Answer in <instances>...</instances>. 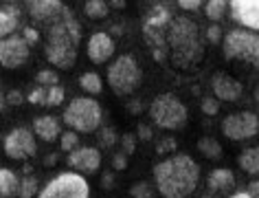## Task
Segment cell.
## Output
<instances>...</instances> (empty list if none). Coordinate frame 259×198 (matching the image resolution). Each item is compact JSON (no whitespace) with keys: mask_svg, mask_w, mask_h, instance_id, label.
<instances>
[{"mask_svg":"<svg viewBox=\"0 0 259 198\" xmlns=\"http://www.w3.org/2000/svg\"><path fill=\"white\" fill-rule=\"evenodd\" d=\"M108 9H110V5L103 3V0H88V3H83V14H86L90 20H101V18H106Z\"/></svg>","mask_w":259,"mask_h":198,"instance_id":"26","label":"cell"},{"mask_svg":"<svg viewBox=\"0 0 259 198\" xmlns=\"http://www.w3.org/2000/svg\"><path fill=\"white\" fill-rule=\"evenodd\" d=\"M200 110H202L206 117H215L220 112V101L213 97V95H204V97L200 99Z\"/></svg>","mask_w":259,"mask_h":198,"instance_id":"31","label":"cell"},{"mask_svg":"<svg viewBox=\"0 0 259 198\" xmlns=\"http://www.w3.org/2000/svg\"><path fill=\"white\" fill-rule=\"evenodd\" d=\"M252 95H255V101H257V104H259V84L255 86V91H252Z\"/></svg>","mask_w":259,"mask_h":198,"instance_id":"50","label":"cell"},{"mask_svg":"<svg viewBox=\"0 0 259 198\" xmlns=\"http://www.w3.org/2000/svg\"><path fill=\"white\" fill-rule=\"evenodd\" d=\"M121 145H123L121 148L123 154H127V156L134 154V152H137V137H134L132 132H125V135L121 137Z\"/></svg>","mask_w":259,"mask_h":198,"instance_id":"38","label":"cell"},{"mask_svg":"<svg viewBox=\"0 0 259 198\" xmlns=\"http://www.w3.org/2000/svg\"><path fill=\"white\" fill-rule=\"evenodd\" d=\"M62 119L77 135H90V132L101 130L103 112H101L99 101L95 97H75L64 108Z\"/></svg>","mask_w":259,"mask_h":198,"instance_id":"5","label":"cell"},{"mask_svg":"<svg viewBox=\"0 0 259 198\" xmlns=\"http://www.w3.org/2000/svg\"><path fill=\"white\" fill-rule=\"evenodd\" d=\"M114 51H116V42L106 31H95L86 42V53L93 64H106L114 55Z\"/></svg>","mask_w":259,"mask_h":198,"instance_id":"15","label":"cell"},{"mask_svg":"<svg viewBox=\"0 0 259 198\" xmlns=\"http://www.w3.org/2000/svg\"><path fill=\"white\" fill-rule=\"evenodd\" d=\"M101 187L103 189H112L114 187V174L112 172H103L101 174Z\"/></svg>","mask_w":259,"mask_h":198,"instance_id":"44","label":"cell"},{"mask_svg":"<svg viewBox=\"0 0 259 198\" xmlns=\"http://www.w3.org/2000/svg\"><path fill=\"white\" fill-rule=\"evenodd\" d=\"M204 35H206V42H211V44H222V40H224V33H222V29H220V24H209Z\"/></svg>","mask_w":259,"mask_h":198,"instance_id":"37","label":"cell"},{"mask_svg":"<svg viewBox=\"0 0 259 198\" xmlns=\"http://www.w3.org/2000/svg\"><path fill=\"white\" fill-rule=\"evenodd\" d=\"M5 154H7L11 161H29L37 154V143H35V132L29 130V128H14V130L7 132L3 141Z\"/></svg>","mask_w":259,"mask_h":198,"instance_id":"11","label":"cell"},{"mask_svg":"<svg viewBox=\"0 0 259 198\" xmlns=\"http://www.w3.org/2000/svg\"><path fill=\"white\" fill-rule=\"evenodd\" d=\"M224 60H239L259 68V35L246 29H231L222 40Z\"/></svg>","mask_w":259,"mask_h":198,"instance_id":"8","label":"cell"},{"mask_svg":"<svg viewBox=\"0 0 259 198\" xmlns=\"http://www.w3.org/2000/svg\"><path fill=\"white\" fill-rule=\"evenodd\" d=\"M220 130L229 141H246L259 135V117L250 110L231 112L222 119Z\"/></svg>","mask_w":259,"mask_h":198,"instance_id":"10","label":"cell"},{"mask_svg":"<svg viewBox=\"0 0 259 198\" xmlns=\"http://www.w3.org/2000/svg\"><path fill=\"white\" fill-rule=\"evenodd\" d=\"M152 176L163 198H191L200 183V165L185 152H176L154 165Z\"/></svg>","mask_w":259,"mask_h":198,"instance_id":"2","label":"cell"},{"mask_svg":"<svg viewBox=\"0 0 259 198\" xmlns=\"http://www.w3.org/2000/svg\"><path fill=\"white\" fill-rule=\"evenodd\" d=\"M235 187V174L229 168H215L206 176V189L211 194H229Z\"/></svg>","mask_w":259,"mask_h":198,"instance_id":"19","label":"cell"},{"mask_svg":"<svg viewBox=\"0 0 259 198\" xmlns=\"http://www.w3.org/2000/svg\"><path fill=\"white\" fill-rule=\"evenodd\" d=\"M35 80H37V86H49V88L60 86V84H57V80H60V77H57V73L51 71V68H42V71H37Z\"/></svg>","mask_w":259,"mask_h":198,"instance_id":"32","label":"cell"},{"mask_svg":"<svg viewBox=\"0 0 259 198\" xmlns=\"http://www.w3.org/2000/svg\"><path fill=\"white\" fill-rule=\"evenodd\" d=\"M154 194H156V187L147 181H139L130 187V196L132 198H154Z\"/></svg>","mask_w":259,"mask_h":198,"instance_id":"29","label":"cell"},{"mask_svg":"<svg viewBox=\"0 0 259 198\" xmlns=\"http://www.w3.org/2000/svg\"><path fill=\"white\" fill-rule=\"evenodd\" d=\"M229 198H252L248 191H235V194H231Z\"/></svg>","mask_w":259,"mask_h":198,"instance_id":"47","label":"cell"},{"mask_svg":"<svg viewBox=\"0 0 259 198\" xmlns=\"http://www.w3.org/2000/svg\"><path fill=\"white\" fill-rule=\"evenodd\" d=\"M60 148L70 154L73 150L79 148V135H77L75 130H64L62 137H60Z\"/></svg>","mask_w":259,"mask_h":198,"instance_id":"30","label":"cell"},{"mask_svg":"<svg viewBox=\"0 0 259 198\" xmlns=\"http://www.w3.org/2000/svg\"><path fill=\"white\" fill-rule=\"evenodd\" d=\"M22 172H24V176H31V172H33V168H31V165H24Z\"/></svg>","mask_w":259,"mask_h":198,"instance_id":"49","label":"cell"},{"mask_svg":"<svg viewBox=\"0 0 259 198\" xmlns=\"http://www.w3.org/2000/svg\"><path fill=\"white\" fill-rule=\"evenodd\" d=\"M29 55H31V47L20 33L5 37L0 42V64L7 71H14V68H20L22 64H27Z\"/></svg>","mask_w":259,"mask_h":198,"instance_id":"12","label":"cell"},{"mask_svg":"<svg viewBox=\"0 0 259 198\" xmlns=\"http://www.w3.org/2000/svg\"><path fill=\"white\" fill-rule=\"evenodd\" d=\"M40 33L44 35V57L60 71H70L81 44V24L70 7L64 9L55 22L42 27Z\"/></svg>","mask_w":259,"mask_h":198,"instance_id":"1","label":"cell"},{"mask_svg":"<svg viewBox=\"0 0 259 198\" xmlns=\"http://www.w3.org/2000/svg\"><path fill=\"white\" fill-rule=\"evenodd\" d=\"M246 191H248L252 198H259V178H257V181H250L248 183V189H246Z\"/></svg>","mask_w":259,"mask_h":198,"instance_id":"45","label":"cell"},{"mask_svg":"<svg viewBox=\"0 0 259 198\" xmlns=\"http://www.w3.org/2000/svg\"><path fill=\"white\" fill-rule=\"evenodd\" d=\"M112 168H114L116 172L125 170V168H127V154H123V152H116V154L112 156Z\"/></svg>","mask_w":259,"mask_h":198,"instance_id":"40","label":"cell"},{"mask_svg":"<svg viewBox=\"0 0 259 198\" xmlns=\"http://www.w3.org/2000/svg\"><path fill=\"white\" fill-rule=\"evenodd\" d=\"M202 198H211V196H202Z\"/></svg>","mask_w":259,"mask_h":198,"instance_id":"51","label":"cell"},{"mask_svg":"<svg viewBox=\"0 0 259 198\" xmlns=\"http://www.w3.org/2000/svg\"><path fill=\"white\" fill-rule=\"evenodd\" d=\"M47 97H49V88H44V86H37L33 88V91L29 93V101L33 106H47Z\"/></svg>","mask_w":259,"mask_h":198,"instance_id":"34","label":"cell"},{"mask_svg":"<svg viewBox=\"0 0 259 198\" xmlns=\"http://www.w3.org/2000/svg\"><path fill=\"white\" fill-rule=\"evenodd\" d=\"M66 163L70 165V170L77 172V174H95L101 168V152L97 148H86V145H79L77 150H73L66 156Z\"/></svg>","mask_w":259,"mask_h":198,"instance_id":"14","label":"cell"},{"mask_svg":"<svg viewBox=\"0 0 259 198\" xmlns=\"http://www.w3.org/2000/svg\"><path fill=\"white\" fill-rule=\"evenodd\" d=\"M198 152L204 159H209V161L222 159V145H220V141L213 137H200L198 139Z\"/></svg>","mask_w":259,"mask_h":198,"instance_id":"23","label":"cell"},{"mask_svg":"<svg viewBox=\"0 0 259 198\" xmlns=\"http://www.w3.org/2000/svg\"><path fill=\"white\" fill-rule=\"evenodd\" d=\"M169 62L178 71H191L204 60V37L198 22L189 16H174L167 33Z\"/></svg>","mask_w":259,"mask_h":198,"instance_id":"3","label":"cell"},{"mask_svg":"<svg viewBox=\"0 0 259 198\" xmlns=\"http://www.w3.org/2000/svg\"><path fill=\"white\" fill-rule=\"evenodd\" d=\"M141 80H143V71H141L137 57L132 53H123V55L116 57V60L110 62L108 86L112 88L114 95H119V97L134 95L137 88L141 86Z\"/></svg>","mask_w":259,"mask_h":198,"instance_id":"7","label":"cell"},{"mask_svg":"<svg viewBox=\"0 0 259 198\" xmlns=\"http://www.w3.org/2000/svg\"><path fill=\"white\" fill-rule=\"evenodd\" d=\"M178 7L185 11H198L200 7H204V3H200V0H178Z\"/></svg>","mask_w":259,"mask_h":198,"instance_id":"41","label":"cell"},{"mask_svg":"<svg viewBox=\"0 0 259 198\" xmlns=\"http://www.w3.org/2000/svg\"><path fill=\"white\" fill-rule=\"evenodd\" d=\"M57 163V154H49L47 159H44V165H49V168H51V165H55Z\"/></svg>","mask_w":259,"mask_h":198,"instance_id":"46","label":"cell"},{"mask_svg":"<svg viewBox=\"0 0 259 198\" xmlns=\"http://www.w3.org/2000/svg\"><path fill=\"white\" fill-rule=\"evenodd\" d=\"M37 198H90V183L77 172H62L44 185Z\"/></svg>","mask_w":259,"mask_h":198,"instance_id":"9","label":"cell"},{"mask_svg":"<svg viewBox=\"0 0 259 198\" xmlns=\"http://www.w3.org/2000/svg\"><path fill=\"white\" fill-rule=\"evenodd\" d=\"M18 191H20V178H18V174L9 168H3L0 170V194H3V198H11Z\"/></svg>","mask_w":259,"mask_h":198,"instance_id":"22","label":"cell"},{"mask_svg":"<svg viewBox=\"0 0 259 198\" xmlns=\"http://www.w3.org/2000/svg\"><path fill=\"white\" fill-rule=\"evenodd\" d=\"M27 7H29L31 20L37 24V29H42V27H47V24L55 22L57 18L64 14L66 5H64L62 0H29Z\"/></svg>","mask_w":259,"mask_h":198,"instance_id":"13","label":"cell"},{"mask_svg":"<svg viewBox=\"0 0 259 198\" xmlns=\"http://www.w3.org/2000/svg\"><path fill=\"white\" fill-rule=\"evenodd\" d=\"M20 35L24 37V40H27L29 47H35V44L40 42V35H42V33H40V29H37V27H31V24H29V27H22Z\"/></svg>","mask_w":259,"mask_h":198,"instance_id":"36","label":"cell"},{"mask_svg":"<svg viewBox=\"0 0 259 198\" xmlns=\"http://www.w3.org/2000/svg\"><path fill=\"white\" fill-rule=\"evenodd\" d=\"M127 110L132 114H141V112H143V101H141L139 97H132L127 101Z\"/></svg>","mask_w":259,"mask_h":198,"instance_id":"43","label":"cell"},{"mask_svg":"<svg viewBox=\"0 0 259 198\" xmlns=\"http://www.w3.org/2000/svg\"><path fill=\"white\" fill-rule=\"evenodd\" d=\"M35 194H40V191H37V178L33 174L20 176V191H18V196L20 198H33Z\"/></svg>","mask_w":259,"mask_h":198,"instance_id":"28","label":"cell"},{"mask_svg":"<svg viewBox=\"0 0 259 198\" xmlns=\"http://www.w3.org/2000/svg\"><path fill=\"white\" fill-rule=\"evenodd\" d=\"M152 137H154L152 126H147V124L137 126V139H141V141H152Z\"/></svg>","mask_w":259,"mask_h":198,"instance_id":"39","label":"cell"},{"mask_svg":"<svg viewBox=\"0 0 259 198\" xmlns=\"http://www.w3.org/2000/svg\"><path fill=\"white\" fill-rule=\"evenodd\" d=\"M20 27V7L11 3H5L3 9H0V35L11 37L16 35V29Z\"/></svg>","mask_w":259,"mask_h":198,"instance_id":"20","label":"cell"},{"mask_svg":"<svg viewBox=\"0 0 259 198\" xmlns=\"http://www.w3.org/2000/svg\"><path fill=\"white\" fill-rule=\"evenodd\" d=\"M150 119L160 130H180L189 121V110L174 93H160L150 104Z\"/></svg>","mask_w":259,"mask_h":198,"instance_id":"6","label":"cell"},{"mask_svg":"<svg viewBox=\"0 0 259 198\" xmlns=\"http://www.w3.org/2000/svg\"><path fill=\"white\" fill-rule=\"evenodd\" d=\"M226 11H229V3L226 0H209V3H204V16L211 20V24L222 20Z\"/></svg>","mask_w":259,"mask_h":198,"instance_id":"25","label":"cell"},{"mask_svg":"<svg viewBox=\"0 0 259 198\" xmlns=\"http://www.w3.org/2000/svg\"><path fill=\"white\" fill-rule=\"evenodd\" d=\"M171 11L165 5H154L147 11L145 20H143V37L147 40L152 49V55L156 62H167L169 60V51H167V33L171 27Z\"/></svg>","mask_w":259,"mask_h":198,"instance_id":"4","label":"cell"},{"mask_svg":"<svg viewBox=\"0 0 259 198\" xmlns=\"http://www.w3.org/2000/svg\"><path fill=\"white\" fill-rule=\"evenodd\" d=\"M110 7H114V9H123V7H125V3H123V0H114V3H110Z\"/></svg>","mask_w":259,"mask_h":198,"instance_id":"48","label":"cell"},{"mask_svg":"<svg viewBox=\"0 0 259 198\" xmlns=\"http://www.w3.org/2000/svg\"><path fill=\"white\" fill-rule=\"evenodd\" d=\"M33 132L37 139L47 143H53L55 139L62 137V126H60V119L53 117V114H42V117H35L33 119Z\"/></svg>","mask_w":259,"mask_h":198,"instance_id":"18","label":"cell"},{"mask_svg":"<svg viewBox=\"0 0 259 198\" xmlns=\"http://www.w3.org/2000/svg\"><path fill=\"white\" fill-rule=\"evenodd\" d=\"M237 165L246 172V174L259 176V145H255V148H244L239 152Z\"/></svg>","mask_w":259,"mask_h":198,"instance_id":"21","label":"cell"},{"mask_svg":"<svg viewBox=\"0 0 259 198\" xmlns=\"http://www.w3.org/2000/svg\"><path fill=\"white\" fill-rule=\"evenodd\" d=\"M22 93L20 91H9L5 95V101H7V106H20L22 104Z\"/></svg>","mask_w":259,"mask_h":198,"instance_id":"42","label":"cell"},{"mask_svg":"<svg viewBox=\"0 0 259 198\" xmlns=\"http://www.w3.org/2000/svg\"><path fill=\"white\" fill-rule=\"evenodd\" d=\"M211 91H213V97L218 101H237L239 95L244 91V86L239 84L235 77H231L229 73L218 71L211 80Z\"/></svg>","mask_w":259,"mask_h":198,"instance_id":"17","label":"cell"},{"mask_svg":"<svg viewBox=\"0 0 259 198\" xmlns=\"http://www.w3.org/2000/svg\"><path fill=\"white\" fill-rule=\"evenodd\" d=\"M176 148H178V143H176V139L174 137H160V141L156 143V152L158 154H176Z\"/></svg>","mask_w":259,"mask_h":198,"instance_id":"33","label":"cell"},{"mask_svg":"<svg viewBox=\"0 0 259 198\" xmlns=\"http://www.w3.org/2000/svg\"><path fill=\"white\" fill-rule=\"evenodd\" d=\"M66 99V91L62 86H53L49 88V97H47V106H60Z\"/></svg>","mask_w":259,"mask_h":198,"instance_id":"35","label":"cell"},{"mask_svg":"<svg viewBox=\"0 0 259 198\" xmlns=\"http://www.w3.org/2000/svg\"><path fill=\"white\" fill-rule=\"evenodd\" d=\"M116 141H119V135H116V128L114 126H106L97 132V145L99 148H114Z\"/></svg>","mask_w":259,"mask_h":198,"instance_id":"27","label":"cell"},{"mask_svg":"<svg viewBox=\"0 0 259 198\" xmlns=\"http://www.w3.org/2000/svg\"><path fill=\"white\" fill-rule=\"evenodd\" d=\"M79 86H81V91L88 93V95H101V91H103V80L99 77V73L88 71V73H83L81 77H79Z\"/></svg>","mask_w":259,"mask_h":198,"instance_id":"24","label":"cell"},{"mask_svg":"<svg viewBox=\"0 0 259 198\" xmlns=\"http://www.w3.org/2000/svg\"><path fill=\"white\" fill-rule=\"evenodd\" d=\"M231 18L246 31H259V0H231Z\"/></svg>","mask_w":259,"mask_h":198,"instance_id":"16","label":"cell"}]
</instances>
